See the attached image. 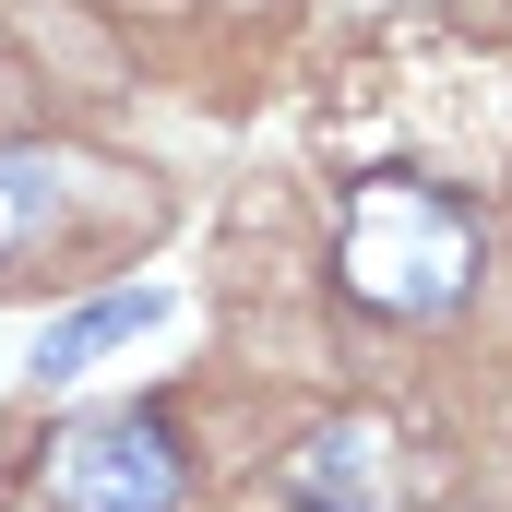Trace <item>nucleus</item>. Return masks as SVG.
Wrapping results in <instances>:
<instances>
[{
	"mask_svg": "<svg viewBox=\"0 0 512 512\" xmlns=\"http://www.w3.org/2000/svg\"><path fill=\"white\" fill-rule=\"evenodd\" d=\"M60 227V155L48 143H0V274Z\"/></svg>",
	"mask_w": 512,
	"mask_h": 512,
	"instance_id": "nucleus-5",
	"label": "nucleus"
},
{
	"mask_svg": "<svg viewBox=\"0 0 512 512\" xmlns=\"http://www.w3.org/2000/svg\"><path fill=\"white\" fill-rule=\"evenodd\" d=\"M143 322H167V286H108V298H84L72 322L36 334V382H72L96 346H120V334H143Z\"/></svg>",
	"mask_w": 512,
	"mask_h": 512,
	"instance_id": "nucleus-4",
	"label": "nucleus"
},
{
	"mask_svg": "<svg viewBox=\"0 0 512 512\" xmlns=\"http://www.w3.org/2000/svg\"><path fill=\"white\" fill-rule=\"evenodd\" d=\"M382 501V429L370 417H334L286 453V512H370Z\"/></svg>",
	"mask_w": 512,
	"mask_h": 512,
	"instance_id": "nucleus-3",
	"label": "nucleus"
},
{
	"mask_svg": "<svg viewBox=\"0 0 512 512\" xmlns=\"http://www.w3.org/2000/svg\"><path fill=\"white\" fill-rule=\"evenodd\" d=\"M48 501L60 512H179L191 501V453L155 405H108V417H72L48 441Z\"/></svg>",
	"mask_w": 512,
	"mask_h": 512,
	"instance_id": "nucleus-2",
	"label": "nucleus"
},
{
	"mask_svg": "<svg viewBox=\"0 0 512 512\" xmlns=\"http://www.w3.org/2000/svg\"><path fill=\"white\" fill-rule=\"evenodd\" d=\"M334 274H346V298L382 310V322H453V310L477 298V215H465L453 191L382 167V179L346 191Z\"/></svg>",
	"mask_w": 512,
	"mask_h": 512,
	"instance_id": "nucleus-1",
	"label": "nucleus"
}]
</instances>
